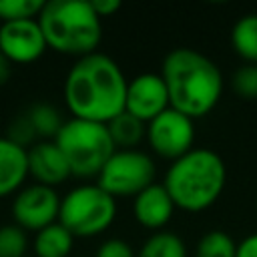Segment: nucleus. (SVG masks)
I'll list each match as a JSON object with an SVG mask.
<instances>
[{"instance_id": "nucleus-27", "label": "nucleus", "mask_w": 257, "mask_h": 257, "mask_svg": "<svg viewBox=\"0 0 257 257\" xmlns=\"http://www.w3.org/2000/svg\"><path fill=\"white\" fill-rule=\"evenodd\" d=\"M235 257H257V233H251L237 243Z\"/></svg>"}, {"instance_id": "nucleus-29", "label": "nucleus", "mask_w": 257, "mask_h": 257, "mask_svg": "<svg viewBox=\"0 0 257 257\" xmlns=\"http://www.w3.org/2000/svg\"><path fill=\"white\" fill-rule=\"evenodd\" d=\"M255 207H257V197H255Z\"/></svg>"}, {"instance_id": "nucleus-4", "label": "nucleus", "mask_w": 257, "mask_h": 257, "mask_svg": "<svg viewBox=\"0 0 257 257\" xmlns=\"http://www.w3.org/2000/svg\"><path fill=\"white\" fill-rule=\"evenodd\" d=\"M38 26L46 46L60 54L86 56L96 52L102 24L90 0H50L38 14Z\"/></svg>"}, {"instance_id": "nucleus-5", "label": "nucleus", "mask_w": 257, "mask_h": 257, "mask_svg": "<svg viewBox=\"0 0 257 257\" xmlns=\"http://www.w3.org/2000/svg\"><path fill=\"white\" fill-rule=\"evenodd\" d=\"M54 145L64 155L70 177L82 179L98 177L106 161L116 151L106 124L82 118L64 120L58 135L54 137Z\"/></svg>"}, {"instance_id": "nucleus-20", "label": "nucleus", "mask_w": 257, "mask_h": 257, "mask_svg": "<svg viewBox=\"0 0 257 257\" xmlns=\"http://www.w3.org/2000/svg\"><path fill=\"white\" fill-rule=\"evenodd\" d=\"M235 255H237V243L229 233L219 229L205 233L199 239L195 251V257H235Z\"/></svg>"}, {"instance_id": "nucleus-2", "label": "nucleus", "mask_w": 257, "mask_h": 257, "mask_svg": "<svg viewBox=\"0 0 257 257\" xmlns=\"http://www.w3.org/2000/svg\"><path fill=\"white\" fill-rule=\"evenodd\" d=\"M161 78L169 92V104L189 118L207 116L223 94L219 66L195 48H173L161 66Z\"/></svg>"}, {"instance_id": "nucleus-24", "label": "nucleus", "mask_w": 257, "mask_h": 257, "mask_svg": "<svg viewBox=\"0 0 257 257\" xmlns=\"http://www.w3.org/2000/svg\"><path fill=\"white\" fill-rule=\"evenodd\" d=\"M6 139L12 141V143H16L22 149H28V145H32V141L36 139V133H34V128H32V124H30V120H28V116L24 112L18 114L10 122Z\"/></svg>"}, {"instance_id": "nucleus-6", "label": "nucleus", "mask_w": 257, "mask_h": 257, "mask_svg": "<svg viewBox=\"0 0 257 257\" xmlns=\"http://www.w3.org/2000/svg\"><path fill=\"white\" fill-rule=\"evenodd\" d=\"M116 217V201L98 185H80L60 199L58 223L72 237H94Z\"/></svg>"}, {"instance_id": "nucleus-28", "label": "nucleus", "mask_w": 257, "mask_h": 257, "mask_svg": "<svg viewBox=\"0 0 257 257\" xmlns=\"http://www.w3.org/2000/svg\"><path fill=\"white\" fill-rule=\"evenodd\" d=\"M10 74H12V62L0 52V86L10 80Z\"/></svg>"}, {"instance_id": "nucleus-22", "label": "nucleus", "mask_w": 257, "mask_h": 257, "mask_svg": "<svg viewBox=\"0 0 257 257\" xmlns=\"http://www.w3.org/2000/svg\"><path fill=\"white\" fill-rule=\"evenodd\" d=\"M28 249L26 231L18 225L0 227V257H24Z\"/></svg>"}, {"instance_id": "nucleus-14", "label": "nucleus", "mask_w": 257, "mask_h": 257, "mask_svg": "<svg viewBox=\"0 0 257 257\" xmlns=\"http://www.w3.org/2000/svg\"><path fill=\"white\" fill-rule=\"evenodd\" d=\"M28 177L26 149L0 137V197L16 193Z\"/></svg>"}, {"instance_id": "nucleus-3", "label": "nucleus", "mask_w": 257, "mask_h": 257, "mask_svg": "<svg viewBox=\"0 0 257 257\" xmlns=\"http://www.w3.org/2000/svg\"><path fill=\"white\" fill-rule=\"evenodd\" d=\"M225 181L227 169L221 155L201 147L171 163L165 173L163 187L177 209L201 213L221 197Z\"/></svg>"}, {"instance_id": "nucleus-23", "label": "nucleus", "mask_w": 257, "mask_h": 257, "mask_svg": "<svg viewBox=\"0 0 257 257\" xmlns=\"http://www.w3.org/2000/svg\"><path fill=\"white\" fill-rule=\"evenodd\" d=\"M233 90L245 100H257V64H243L233 72Z\"/></svg>"}, {"instance_id": "nucleus-15", "label": "nucleus", "mask_w": 257, "mask_h": 257, "mask_svg": "<svg viewBox=\"0 0 257 257\" xmlns=\"http://www.w3.org/2000/svg\"><path fill=\"white\" fill-rule=\"evenodd\" d=\"M74 237L66 231L58 221L40 229L34 237V253L36 257H68L72 251Z\"/></svg>"}, {"instance_id": "nucleus-7", "label": "nucleus", "mask_w": 257, "mask_h": 257, "mask_svg": "<svg viewBox=\"0 0 257 257\" xmlns=\"http://www.w3.org/2000/svg\"><path fill=\"white\" fill-rule=\"evenodd\" d=\"M157 167L149 155L143 151H114L98 173L96 185L106 191L112 199L116 197H137L141 191L155 183Z\"/></svg>"}, {"instance_id": "nucleus-13", "label": "nucleus", "mask_w": 257, "mask_h": 257, "mask_svg": "<svg viewBox=\"0 0 257 257\" xmlns=\"http://www.w3.org/2000/svg\"><path fill=\"white\" fill-rule=\"evenodd\" d=\"M175 209L177 207L169 197L167 189L163 187V183H153L151 187L141 191L133 201V213L137 223L153 231H161L171 221Z\"/></svg>"}, {"instance_id": "nucleus-18", "label": "nucleus", "mask_w": 257, "mask_h": 257, "mask_svg": "<svg viewBox=\"0 0 257 257\" xmlns=\"http://www.w3.org/2000/svg\"><path fill=\"white\" fill-rule=\"evenodd\" d=\"M137 257H187V247L177 233L157 231L143 243Z\"/></svg>"}, {"instance_id": "nucleus-19", "label": "nucleus", "mask_w": 257, "mask_h": 257, "mask_svg": "<svg viewBox=\"0 0 257 257\" xmlns=\"http://www.w3.org/2000/svg\"><path fill=\"white\" fill-rule=\"evenodd\" d=\"M24 114L28 116L36 137H40V139H52L54 141V137L58 135L60 126L64 124L58 108L48 104V102H36Z\"/></svg>"}, {"instance_id": "nucleus-16", "label": "nucleus", "mask_w": 257, "mask_h": 257, "mask_svg": "<svg viewBox=\"0 0 257 257\" xmlns=\"http://www.w3.org/2000/svg\"><path fill=\"white\" fill-rule=\"evenodd\" d=\"M108 135L112 139V145L116 151H131L137 149V145L145 139L147 135V124L141 122L139 118H135L128 112H120L116 114L112 120L106 122Z\"/></svg>"}, {"instance_id": "nucleus-26", "label": "nucleus", "mask_w": 257, "mask_h": 257, "mask_svg": "<svg viewBox=\"0 0 257 257\" xmlns=\"http://www.w3.org/2000/svg\"><path fill=\"white\" fill-rule=\"evenodd\" d=\"M90 4H92V10L96 12V16L100 20L106 18V16H112L120 8L118 0H90Z\"/></svg>"}, {"instance_id": "nucleus-21", "label": "nucleus", "mask_w": 257, "mask_h": 257, "mask_svg": "<svg viewBox=\"0 0 257 257\" xmlns=\"http://www.w3.org/2000/svg\"><path fill=\"white\" fill-rule=\"evenodd\" d=\"M44 2L40 0H0V22L38 18Z\"/></svg>"}, {"instance_id": "nucleus-9", "label": "nucleus", "mask_w": 257, "mask_h": 257, "mask_svg": "<svg viewBox=\"0 0 257 257\" xmlns=\"http://www.w3.org/2000/svg\"><path fill=\"white\" fill-rule=\"evenodd\" d=\"M60 197L52 187L44 185H30L16 193L12 201V217L14 225L24 231H40L58 221Z\"/></svg>"}, {"instance_id": "nucleus-1", "label": "nucleus", "mask_w": 257, "mask_h": 257, "mask_svg": "<svg viewBox=\"0 0 257 257\" xmlns=\"http://www.w3.org/2000/svg\"><path fill=\"white\" fill-rule=\"evenodd\" d=\"M126 78L110 56L92 52L80 56L64 80V100L72 118L106 124L124 110Z\"/></svg>"}, {"instance_id": "nucleus-25", "label": "nucleus", "mask_w": 257, "mask_h": 257, "mask_svg": "<svg viewBox=\"0 0 257 257\" xmlns=\"http://www.w3.org/2000/svg\"><path fill=\"white\" fill-rule=\"evenodd\" d=\"M94 257H137V253L133 251V247L122 241V239H108L104 241L98 249Z\"/></svg>"}, {"instance_id": "nucleus-12", "label": "nucleus", "mask_w": 257, "mask_h": 257, "mask_svg": "<svg viewBox=\"0 0 257 257\" xmlns=\"http://www.w3.org/2000/svg\"><path fill=\"white\" fill-rule=\"evenodd\" d=\"M28 159V175L34 183L44 187H56L70 177L68 163L54 141H40L26 149Z\"/></svg>"}, {"instance_id": "nucleus-17", "label": "nucleus", "mask_w": 257, "mask_h": 257, "mask_svg": "<svg viewBox=\"0 0 257 257\" xmlns=\"http://www.w3.org/2000/svg\"><path fill=\"white\" fill-rule=\"evenodd\" d=\"M231 46L245 64H257V14H245L233 24Z\"/></svg>"}, {"instance_id": "nucleus-8", "label": "nucleus", "mask_w": 257, "mask_h": 257, "mask_svg": "<svg viewBox=\"0 0 257 257\" xmlns=\"http://www.w3.org/2000/svg\"><path fill=\"white\" fill-rule=\"evenodd\" d=\"M145 139L159 157L177 161L195 149V120L175 108H167L157 118L147 122Z\"/></svg>"}, {"instance_id": "nucleus-10", "label": "nucleus", "mask_w": 257, "mask_h": 257, "mask_svg": "<svg viewBox=\"0 0 257 257\" xmlns=\"http://www.w3.org/2000/svg\"><path fill=\"white\" fill-rule=\"evenodd\" d=\"M171 108L167 86L157 72H143L137 74L126 82V96H124V112L133 114L141 122H151L161 112Z\"/></svg>"}, {"instance_id": "nucleus-11", "label": "nucleus", "mask_w": 257, "mask_h": 257, "mask_svg": "<svg viewBox=\"0 0 257 257\" xmlns=\"http://www.w3.org/2000/svg\"><path fill=\"white\" fill-rule=\"evenodd\" d=\"M46 48L48 46L36 18L0 24V52L12 64L36 62Z\"/></svg>"}]
</instances>
